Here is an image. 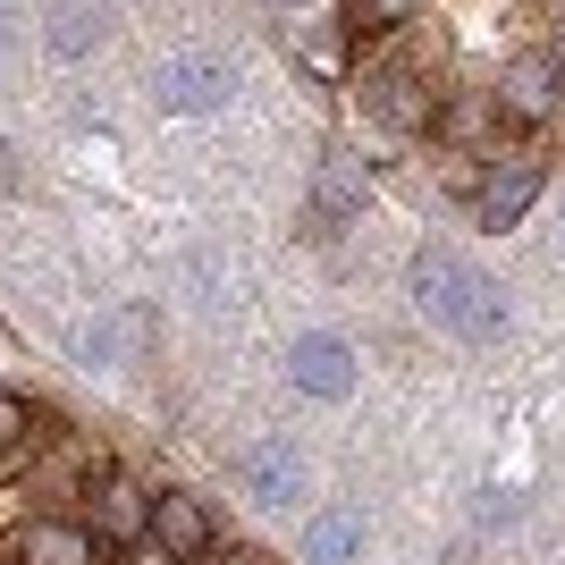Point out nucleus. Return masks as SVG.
<instances>
[{
	"mask_svg": "<svg viewBox=\"0 0 565 565\" xmlns=\"http://www.w3.org/2000/svg\"><path fill=\"white\" fill-rule=\"evenodd\" d=\"M414 305H423L430 330L465 338V347H481V338L507 330V305H498V287L472 270L465 254H448V245H430V254H414Z\"/></svg>",
	"mask_w": 565,
	"mask_h": 565,
	"instance_id": "nucleus-1",
	"label": "nucleus"
},
{
	"mask_svg": "<svg viewBox=\"0 0 565 565\" xmlns=\"http://www.w3.org/2000/svg\"><path fill=\"white\" fill-rule=\"evenodd\" d=\"M152 102L169 118H212V110L236 102V68L220 51H169L161 68H152Z\"/></svg>",
	"mask_w": 565,
	"mask_h": 565,
	"instance_id": "nucleus-2",
	"label": "nucleus"
},
{
	"mask_svg": "<svg viewBox=\"0 0 565 565\" xmlns=\"http://www.w3.org/2000/svg\"><path fill=\"white\" fill-rule=\"evenodd\" d=\"M236 481H245L254 507H296L312 472H305V448L270 430V439H245V448H236Z\"/></svg>",
	"mask_w": 565,
	"mask_h": 565,
	"instance_id": "nucleus-3",
	"label": "nucleus"
},
{
	"mask_svg": "<svg viewBox=\"0 0 565 565\" xmlns=\"http://www.w3.org/2000/svg\"><path fill=\"white\" fill-rule=\"evenodd\" d=\"M287 380L305 388V397H354V347L347 338H330V330H305L296 347H287Z\"/></svg>",
	"mask_w": 565,
	"mask_h": 565,
	"instance_id": "nucleus-4",
	"label": "nucleus"
},
{
	"mask_svg": "<svg viewBox=\"0 0 565 565\" xmlns=\"http://www.w3.org/2000/svg\"><path fill=\"white\" fill-rule=\"evenodd\" d=\"M532 203H541V161H523V152H507V161L481 178V194H472V212L490 220V228H515Z\"/></svg>",
	"mask_w": 565,
	"mask_h": 565,
	"instance_id": "nucleus-5",
	"label": "nucleus"
},
{
	"mask_svg": "<svg viewBox=\"0 0 565 565\" xmlns=\"http://www.w3.org/2000/svg\"><path fill=\"white\" fill-rule=\"evenodd\" d=\"M110 25H118V9L110 0H60V9H51V60H94L102 43H110Z\"/></svg>",
	"mask_w": 565,
	"mask_h": 565,
	"instance_id": "nucleus-6",
	"label": "nucleus"
},
{
	"mask_svg": "<svg viewBox=\"0 0 565 565\" xmlns=\"http://www.w3.org/2000/svg\"><path fill=\"white\" fill-rule=\"evenodd\" d=\"M152 541L169 548V557H203L212 548V515H203V498H186V490H161L152 498Z\"/></svg>",
	"mask_w": 565,
	"mask_h": 565,
	"instance_id": "nucleus-7",
	"label": "nucleus"
},
{
	"mask_svg": "<svg viewBox=\"0 0 565 565\" xmlns=\"http://www.w3.org/2000/svg\"><path fill=\"white\" fill-rule=\"evenodd\" d=\"M363 110H372L380 127H430V102H423V85H414V68H372L363 76Z\"/></svg>",
	"mask_w": 565,
	"mask_h": 565,
	"instance_id": "nucleus-8",
	"label": "nucleus"
},
{
	"mask_svg": "<svg viewBox=\"0 0 565 565\" xmlns=\"http://www.w3.org/2000/svg\"><path fill=\"white\" fill-rule=\"evenodd\" d=\"M18 565H102V541L85 523H25Z\"/></svg>",
	"mask_w": 565,
	"mask_h": 565,
	"instance_id": "nucleus-9",
	"label": "nucleus"
},
{
	"mask_svg": "<svg viewBox=\"0 0 565 565\" xmlns=\"http://www.w3.org/2000/svg\"><path fill=\"white\" fill-rule=\"evenodd\" d=\"M363 557V507H321L305 523V565H354Z\"/></svg>",
	"mask_w": 565,
	"mask_h": 565,
	"instance_id": "nucleus-10",
	"label": "nucleus"
},
{
	"mask_svg": "<svg viewBox=\"0 0 565 565\" xmlns=\"http://www.w3.org/2000/svg\"><path fill=\"white\" fill-rule=\"evenodd\" d=\"M363 212V178L354 161H321V186H312V236H338V220Z\"/></svg>",
	"mask_w": 565,
	"mask_h": 565,
	"instance_id": "nucleus-11",
	"label": "nucleus"
},
{
	"mask_svg": "<svg viewBox=\"0 0 565 565\" xmlns=\"http://www.w3.org/2000/svg\"><path fill=\"white\" fill-rule=\"evenodd\" d=\"M498 102H507V118H548V102H557V60H515L507 85H498Z\"/></svg>",
	"mask_w": 565,
	"mask_h": 565,
	"instance_id": "nucleus-12",
	"label": "nucleus"
},
{
	"mask_svg": "<svg viewBox=\"0 0 565 565\" xmlns=\"http://www.w3.org/2000/svg\"><path fill=\"white\" fill-rule=\"evenodd\" d=\"M102 532L136 548L143 532H152V498H143V490H127V481H102Z\"/></svg>",
	"mask_w": 565,
	"mask_h": 565,
	"instance_id": "nucleus-13",
	"label": "nucleus"
},
{
	"mask_svg": "<svg viewBox=\"0 0 565 565\" xmlns=\"http://www.w3.org/2000/svg\"><path fill=\"white\" fill-rule=\"evenodd\" d=\"M18 439H25V405L0 388V465H9V448H18Z\"/></svg>",
	"mask_w": 565,
	"mask_h": 565,
	"instance_id": "nucleus-14",
	"label": "nucleus"
},
{
	"mask_svg": "<svg viewBox=\"0 0 565 565\" xmlns=\"http://www.w3.org/2000/svg\"><path fill=\"white\" fill-rule=\"evenodd\" d=\"M354 9H363V25H405L414 18V0H354Z\"/></svg>",
	"mask_w": 565,
	"mask_h": 565,
	"instance_id": "nucleus-15",
	"label": "nucleus"
},
{
	"mask_svg": "<svg viewBox=\"0 0 565 565\" xmlns=\"http://www.w3.org/2000/svg\"><path fill=\"white\" fill-rule=\"evenodd\" d=\"M118 565H186V557H169L161 541H136V548H127V557H118Z\"/></svg>",
	"mask_w": 565,
	"mask_h": 565,
	"instance_id": "nucleus-16",
	"label": "nucleus"
}]
</instances>
